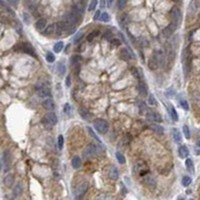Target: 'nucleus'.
<instances>
[{
	"instance_id": "33",
	"label": "nucleus",
	"mask_w": 200,
	"mask_h": 200,
	"mask_svg": "<svg viewBox=\"0 0 200 200\" xmlns=\"http://www.w3.org/2000/svg\"><path fill=\"white\" fill-rule=\"evenodd\" d=\"M189 9L188 11L189 12H192V14H194L195 12L198 10V2L197 1H191L190 4H189Z\"/></svg>"
},
{
	"instance_id": "28",
	"label": "nucleus",
	"mask_w": 200,
	"mask_h": 200,
	"mask_svg": "<svg viewBox=\"0 0 200 200\" xmlns=\"http://www.w3.org/2000/svg\"><path fill=\"white\" fill-rule=\"evenodd\" d=\"M23 192V186L21 183H17L13 188V195L14 196H19Z\"/></svg>"
},
{
	"instance_id": "49",
	"label": "nucleus",
	"mask_w": 200,
	"mask_h": 200,
	"mask_svg": "<svg viewBox=\"0 0 200 200\" xmlns=\"http://www.w3.org/2000/svg\"><path fill=\"white\" fill-rule=\"evenodd\" d=\"M179 103H180V106L182 107L183 109H184V110H189V105H188V102H187L186 100L185 99H181L180 101H179Z\"/></svg>"
},
{
	"instance_id": "44",
	"label": "nucleus",
	"mask_w": 200,
	"mask_h": 200,
	"mask_svg": "<svg viewBox=\"0 0 200 200\" xmlns=\"http://www.w3.org/2000/svg\"><path fill=\"white\" fill-rule=\"evenodd\" d=\"M110 45L112 48H116L118 47V46L121 45V41H120L119 39L117 38H114V39H111L110 40Z\"/></svg>"
},
{
	"instance_id": "61",
	"label": "nucleus",
	"mask_w": 200,
	"mask_h": 200,
	"mask_svg": "<svg viewBox=\"0 0 200 200\" xmlns=\"http://www.w3.org/2000/svg\"><path fill=\"white\" fill-rule=\"evenodd\" d=\"M196 144H197V146H198V147H200V138H199V139H198V140H197Z\"/></svg>"
},
{
	"instance_id": "39",
	"label": "nucleus",
	"mask_w": 200,
	"mask_h": 200,
	"mask_svg": "<svg viewBox=\"0 0 200 200\" xmlns=\"http://www.w3.org/2000/svg\"><path fill=\"white\" fill-rule=\"evenodd\" d=\"M115 156H116V159H117V161L119 162L120 164H124L126 162V158H125V156H124L123 154H122L121 152H116V154H115Z\"/></svg>"
},
{
	"instance_id": "31",
	"label": "nucleus",
	"mask_w": 200,
	"mask_h": 200,
	"mask_svg": "<svg viewBox=\"0 0 200 200\" xmlns=\"http://www.w3.org/2000/svg\"><path fill=\"white\" fill-rule=\"evenodd\" d=\"M148 67H149V69H151V70H156V69L159 67L158 63L156 62V60L154 59L153 56H151L150 59H149V61H148Z\"/></svg>"
},
{
	"instance_id": "45",
	"label": "nucleus",
	"mask_w": 200,
	"mask_h": 200,
	"mask_svg": "<svg viewBox=\"0 0 200 200\" xmlns=\"http://www.w3.org/2000/svg\"><path fill=\"white\" fill-rule=\"evenodd\" d=\"M23 20H24L25 24H27V25L30 24V22H31V16H30V14L27 13V12H24V13H23Z\"/></svg>"
},
{
	"instance_id": "20",
	"label": "nucleus",
	"mask_w": 200,
	"mask_h": 200,
	"mask_svg": "<svg viewBox=\"0 0 200 200\" xmlns=\"http://www.w3.org/2000/svg\"><path fill=\"white\" fill-rule=\"evenodd\" d=\"M176 29H177V27H176L175 25L172 24V23H170V24L168 25V26L166 27V28L163 30V34H164V36H166V37L171 36V35L173 34V32L176 30Z\"/></svg>"
},
{
	"instance_id": "18",
	"label": "nucleus",
	"mask_w": 200,
	"mask_h": 200,
	"mask_svg": "<svg viewBox=\"0 0 200 200\" xmlns=\"http://www.w3.org/2000/svg\"><path fill=\"white\" fill-rule=\"evenodd\" d=\"M42 106H43V108L46 109V110L51 111L55 108V103H54V101L52 100L51 98H47V99H45L42 102Z\"/></svg>"
},
{
	"instance_id": "17",
	"label": "nucleus",
	"mask_w": 200,
	"mask_h": 200,
	"mask_svg": "<svg viewBox=\"0 0 200 200\" xmlns=\"http://www.w3.org/2000/svg\"><path fill=\"white\" fill-rule=\"evenodd\" d=\"M120 57H121V59H123L124 61H129L130 59H132V58H135V56H134L127 48H122V49L120 50Z\"/></svg>"
},
{
	"instance_id": "36",
	"label": "nucleus",
	"mask_w": 200,
	"mask_h": 200,
	"mask_svg": "<svg viewBox=\"0 0 200 200\" xmlns=\"http://www.w3.org/2000/svg\"><path fill=\"white\" fill-rule=\"evenodd\" d=\"M63 47H64V44H63V42L59 41V42H57V43L54 44L53 50H54V52H55V53H59V52L62 51Z\"/></svg>"
},
{
	"instance_id": "32",
	"label": "nucleus",
	"mask_w": 200,
	"mask_h": 200,
	"mask_svg": "<svg viewBox=\"0 0 200 200\" xmlns=\"http://www.w3.org/2000/svg\"><path fill=\"white\" fill-rule=\"evenodd\" d=\"M86 128H87V132H88V134H89V135L91 136V137L93 138V139H95L96 141H97V142L99 143V144H102V142H101L100 138L98 137L97 135H96V133H95V132H94V130L92 129L91 127H86Z\"/></svg>"
},
{
	"instance_id": "57",
	"label": "nucleus",
	"mask_w": 200,
	"mask_h": 200,
	"mask_svg": "<svg viewBox=\"0 0 200 200\" xmlns=\"http://www.w3.org/2000/svg\"><path fill=\"white\" fill-rule=\"evenodd\" d=\"M100 16H101V12H100V10H97V11L95 12V14H94L93 19H94V20H98V19H100Z\"/></svg>"
},
{
	"instance_id": "43",
	"label": "nucleus",
	"mask_w": 200,
	"mask_h": 200,
	"mask_svg": "<svg viewBox=\"0 0 200 200\" xmlns=\"http://www.w3.org/2000/svg\"><path fill=\"white\" fill-rule=\"evenodd\" d=\"M45 58H46V61H47L48 63H53L54 61H55V56H54V54L51 53V52H47Z\"/></svg>"
},
{
	"instance_id": "56",
	"label": "nucleus",
	"mask_w": 200,
	"mask_h": 200,
	"mask_svg": "<svg viewBox=\"0 0 200 200\" xmlns=\"http://www.w3.org/2000/svg\"><path fill=\"white\" fill-rule=\"evenodd\" d=\"M139 43L141 44V46H142V47H146V46H148V42H147V40L145 38H140Z\"/></svg>"
},
{
	"instance_id": "10",
	"label": "nucleus",
	"mask_w": 200,
	"mask_h": 200,
	"mask_svg": "<svg viewBox=\"0 0 200 200\" xmlns=\"http://www.w3.org/2000/svg\"><path fill=\"white\" fill-rule=\"evenodd\" d=\"M43 123L46 124L47 126H53L57 123V116H56L55 113L49 112L43 117Z\"/></svg>"
},
{
	"instance_id": "41",
	"label": "nucleus",
	"mask_w": 200,
	"mask_h": 200,
	"mask_svg": "<svg viewBox=\"0 0 200 200\" xmlns=\"http://www.w3.org/2000/svg\"><path fill=\"white\" fill-rule=\"evenodd\" d=\"M170 115H171V118L174 121H178V114L176 112V109L173 106H170Z\"/></svg>"
},
{
	"instance_id": "46",
	"label": "nucleus",
	"mask_w": 200,
	"mask_h": 200,
	"mask_svg": "<svg viewBox=\"0 0 200 200\" xmlns=\"http://www.w3.org/2000/svg\"><path fill=\"white\" fill-rule=\"evenodd\" d=\"M97 4L98 2L96 0H93V1L90 2L89 6H88V11H94L96 9V7H97Z\"/></svg>"
},
{
	"instance_id": "51",
	"label": "nucleus",
	"mask_w": 200,
	"mask_h": 200,
	"mask_svg": "<svg viewBox=\"0 0 200 200\" xmlns=\"http://www.w3.org/2000/svg\"><path fill=\"white\" fill-rule=\"evenodd\" d=\"M83 35H84V33L82 32V31H80V32L77 33V34L74 36V38H73V40H74V43H77V42H79V40L82 39Z\"/></svg>"
},
{
	"instance_id": "27",
	"label": "nucleus",
	"mask_w": 200,
	"mask_h": 200,
	"mask_svg": "<svg viewBox=\"0 0 200 200\" xmlns=\"http://www.w3.org/2000/svg\"><path fill=\"white\" fill-rule=\"evenodd\" d=\"M54 33H56V23L49 25V26L44 30V35H45V36L52 35V34H54Z\"/></svg>"
},
{
	"instance_id": "25",
	"label": "nucleus",
	"mask_w": 200,
	"mask_h": 200,
	"mask_svg": "<svg viewBox=\"0 0 200 200\" xmlns=\"http://www.w3.org/2000/svg\"><path fill=\"white\" fill-rule=\"evenodd\" d=\"M56 71H57V74L62 77L64 76L65 72H66V67H65V65L63 63L58 62L57 65H56Z\"/></svg>"
},
{
	"instance_id": "16",
	"label": "nucleus",
	"mask_w": 200,
	"mask_h": 200,
	"mask_svg": "<svg viewBox=\"0 0 200 200\" xmlns=\"http://www.w3.org/2000/svg\"><path fill=\"white\" fill-rule=\"evenodd\" d=\"M107 176L111 180H117L119 177V172L115 166H110L107 169Z\"/></svg>"
},
{
	"instance_id": "52",
	"label": "nucleus",
	"mask_w": 200,
	"mask_h": 200,
	"mask_svg": "<svg viewBox=\"0 0 200 200\" xmlns=\"http://www.w3.org/2000/svg\"><path fill=\"white\" fill-rule=\"evenodd\" d=\"M128 136H129V135H126L124 138H122L121 141L119 142V145H121V146H124V145H127L128 143H129V138H130V137H128Z\"/></svg>"
},
{
	"instance_id": "5",
	"label": "nucleus",
	"mask_w": 200,
	"mask_h": 200,
	"mask_svg": "<svg viewBox=\"0 0 200 200\" xmlns=\"http://www.w3.org/2000/svg\"><path fill=\"white\" fill-rule=\"evenodd\" d=\"M93 126L96 129V131L99 132L100 134H105L107 133L109 129V124L106 120L104 119H96L93 122Z\"/></svg>"
},
{
	"instance_id": "38",
	"label": "nucleus",
	"mask_w": 200,
	"mask_h": 200,
	"mask_svg": "<svg viewBox=\"0 0 200 200\" xmlns=\"http://www.w3.org/2000/svg\"><path fill=\"white\" fill-rule=\"evenodd\" d=\"M191 182H192V179H191L190 176H184V177L182 178V180H181V183H182V185L184 187L189 186V185L191 184Z\"/></svg>"
},
{
	"instance_id": "3",
	"label": "nucleus",
	"mask_w": 200,
	"mask_h": 200,
	"mask_svg": "<svg viewBox=\"0 0 200 200\" xmlns=\"http://www.w3.org/2000/svg\"><path fill=\"white\" fill-rule=\"evenodd\" d=\"M170 18H171V23L175 25L176 27H179L181 22H182V13L178 7H173L170 11Z\"/></svg>"
},
{
	"instance_id": "8",
	"label": "nucleus",
	"mask_w": 200,
	"mask_h": 200,
	"mask_svg": "<svg viewBox=\"0 0 200 200\" xmlns=\"http://www.w3.org/2000/svg\"><path fill=\"white\" fill-rule=\"evenodd\" d=\"M153 57L156 60V62L158 63L159 67H164L165 66V54H164V51L162 49H155L153 51Z\"/></svg>"
},
{
	"instance_id": "50",
	"label": "nucleus",
	"mask_w": 200,
	"mask_h": 200,
	"mask_svg": "<svg viewBox=\"0 0 200 200\" xmlns=\"http://www.w3.org/2000/svg\"><path fill=\"white\" fill-rule=\"evenodd\" d=\"M174 95H175V91H174V89L172 87H170L169 89L165 91V96H166V97H173Z\"/></svg>"
},
{
	"instance_id": "37",
	"label": "nucleus",
	"mask_w": 200,
	"mask_h": 200,
	"mask_svg": "<svg viewBox=\"0 0 200 200\" xmlns=\"http://www.w3.org/2000/svg\"><path fill=\"white\" fill-rule=\"evenodd\" d=\"M99 30H94L92 31V32H90L89 34L87 35V37H86V39H87V41H92L95 37H97L98 35H99Z\"/></svg>"
},
{
	"instance_id": "7",
	"label": "nucleus",
	"mask_w": 200,
	"mask_h": 200,
	"mask_svg": "<svg viewBox=\"0 0 200 200\" xmlns=\"http://www.w3.org/2000/svg\"><path fill=\"white\" fill-rule=\"evenodd\" d=\"M148 170L149 169H148V166H147V164L145 163L144 161H142V160L137 161L133 166V171L136 172V173H138V174H141L142 176L146 175V173L148 172Z\"/></svg>"
},
{
	"instance_id": "12",
	"label": "nucleus",
	"mask_w": 200,
	"mask_h": 200,
	"mask_svg": "<svg viewBox=\"0 0 200 200\" xmlns=\"http://www.w3.org/2000/svg\"><path fill=\"white\" fill-rule=\"evenodd\" d=\"M85 8H86V5H85V2H77V3H75L74 5L71 7V10H72L74 13H76L77 15L81 16L84 14V11H85Z\"/></svg>"
},
{
	"instance_id": "48",
	"label": "nucleus",
	"mask_w": 200,
	"mask_h": 200,
	"mask_svg": "<svg viewBox=\"0 0 200 200\" xmlns=\"http://www.w3.org/2000/svg\"><path fill=\"white\" fill-rule=\"evenodd\" d=\"M57 144H58V148L62 149L63 148V145H64V137L63 135H59L58 136V139H57Z\"/></svg>"
},
{
	"instance_id": "2",
	"label": "nucleus",
	"mask_w": 200,
	"mask_h": 200,
	"mask_svg": "<svg viewBox=\"0 0 200 200\" xmlns=\"http://www.w3.org/2000/svg\"><path fill=\"white\" fill-rule=\"evenodd\" d=\"M99 152H102V147L100 144H96V143H90L88 146L83 151V155L85 158H90V157L95 156Z\"/></svg>"
},
{
	"instance_id": "11",
	"label": "nucleus",
	"mask_w": 200,
	"mask_h": 200,
	"mask_svg": "<svg viewBox=\"0 0 200 200\" xmlns=\"http://www.w3.org/2000/svg\"><path fill=\"white\" fill-rule=\"evenodd\" d=\"M17 48H20V51L24 52V53H27L29 55L32 56H36V53H35V50L33 48V46L29 43H21L19 45H17Z\"/></svg>"
},
{
	"instance_id": "63",
	"label": "nucleus",
	"mask_w": 200,
	"mask_h": 200,
	"mask_svg": "<svg viewBox=\"0 0 200 200\" xmlns=\"http://www.w3.org/2000/svg\"><path fill=\"white\" fill-rule=\"evenodd\" d=\"M190 200H193V199H190Z\"/></svg>"
},
{
	"instance_id": "59",
	"label": "nucleus",
	"mask_w": 200,
	"mask_h": 200,
	"mask_svg": "<svg viewBox=\"0 0 200 200\" xmlns=\"http://www.w3.org/2000/svg\"><path fill=\"white\" fill-rule=\"evenodd\" d=\"M145 103H143V102H140V104H139V106H140V110L141 111H143V109H146V106H145Z\"/></svg>"
},
{
	"instance_id": "1",
	"label": "nucleus",
	"mask_w": 200,
	"mask_h": 200,
	"mask_svg": "<svg viewBox=\"0 0 200 200\" xmlns=\"http://www.w3.org/2000/svg\"><path fill=\"white\" fill-rule=\"evenodd\" d=\"M175 39L176 37H174L173 39H171L167 44V49H166V57L168 59V63L172 64L174 59L176 57V53H177V45L175 44Z\"/></svg>"
},
{
	"instance_id": "14",
	"label": "nucleus",
	"mask_w": 200,
	"mask_h": 200,
	"mask_svg": "<svg viewBox=\"0 0 200 200\" xmlns=\"http://www.w3.org/2000/svg\"><path fill=\"white\" fill-rule=\"evenodd\" d=\"M129 21H130V17L127 13H121L117 17V22H118L119 26L121 28H125V26L129 23Z\"/></svg>"
},
{
	"instance_id": "9",
	"label": "nucleus",
	"mask_w": 200,
	"mask_h": 200,
	"mask_svg": "<svg viewBox=\"0 0 200 200\" xmlns=\"http://www.w3.org/2000/svg\"><path fill=\"white\" fill-rule=\"evenodd\" d=\"M36 93L41 98L48 97V96H51V89L45 84H40L39 87L36 88Z\"/></svg>"
},
{
	"instance_id": "23",
	"label": "nucleus",
	"mask_w": 200,
	"mask_h": 200,
	"mask_svg": "<svg viewBox=\"0 0 200 200\" xmlns=\"http://www.w3.org/2000/svg\"><path fill=\"white\" fill-rule=\"evenodd\" d=\"M178 154H179V156L181 158H186L189 155V149L187 148L185 145H182V146H180L179 149H178Z\"/></svg>"
},
{
	"instance_id": "42",
	"label": "nucleus",
	"mask_w": 200,
	"mask_h": 200,
	"mask_svg": "<svg viewBox=\"0 0 200 200\" xmlns=\"http://www.w3.org/2000/svg\"><path fill=\"white\" fill-rule=\"evenodd\" d=\"M99 20L102 21V22H109L110 21V15L107 12H103V13H101Z\"/></svg>"
},
{
	"instance_id": "60",
	"label": "nucleus",
	"mask_w": 200,
	"mask_h": 200,
	"mask_svg": "<svg viewBox=\"0 0 200 200\" xmlns=\"http://www.w3.org/2000/svg\"><path fill=\"white\" fill-rule=\"evenodd\" d=\"M105 5H106V2H105L104 0H102V1L100 2V8H103V7H105Z\"/></svg>"
},
{
	"instance_id": "30",
	"label": "nucleus",
	"mask_w": 200,
	"mask_h": 200,
	"mask_svg": "<svg viewBox=\"0 0 200 200\" xmlns=\"http://www.w3.org/2000/svg\"><path fill=\"white\" fill-rule=\"evenodd\" d=\"M185 165H186V168L190 173H194V163H193L192 159L187 158L185 160Z\"/></svg>"
},
{
	"instance_id": "21",
	"label": "nucleus",
	"mask_w": 200,
	"mask_h": 200,
	"mask_svg": "<svg viewBox=\"0 0 200 200\" xmlns=\"http://www.w3.org/2000/svg\"><path fill=\"white\" fill-rule=\"evenodd\" d=\"M46 24H47V20L45 18H40L35 23V28L37 31H42L46 27Z\"/></svg>"
},
{
	"instance_id": "6",
	"label": "nucleus",
	"mask_w": 200,
	"mask_h": 200,
	"mask_svg": "<svg viewBox=\"0 0 200 200\" xmlns=\"http://www.w3.org/2000/svg\"><path fill=\"white\" fill-rule=\"evenodd\" d=\"M141 181H142V184L149 189H154L157 184L156 178H155L154 176L150 175V174H146V175L142 176Z\"/></svg>"
},
{
	"instance_id": "58",
	"label": "nucleus",
	"mask_w": 200,
	"mask_h": 200,
	"mask_svg": "<svg viewBox=\"0 0 200 200\" xmlns=\"http://www.w3.org/2000/svg\"><path fill=\"white\" fill-rule=\"evenodd\" d=\"M70 85H71V77L68 75V76L66 77V86L67 87H70Z\"/></svg>"
},
{
	"instance_id": "29",
	"label": "nucleus",
	"mask_w": 200,
	"mask_h": 200,
	"mask_svg": "<svg viewBox=\"0 0 200 200\" xmlns=\"http://www.w3.org/2000/svg\"><path fill=\"white\" fill-rule=\"evenodd\" d=\"M71 165L74 169H78V168L81 166V159H80L79 156H74L71 160Z\"/></svg>"
},
{
	"instance_id": "34",
	"label": "nucleus",
	"mask_w": 200,
	"mask_h": 200,
	"mask_svg": "<svg viewBox=\"0 0 200 200\" xmlns=\"http://www.w3.org/2000/svg\"><path fill=\"white\" fill-rule=\"evenodd\" d=\"M82 61V57L80 55H73L70 58V63L71 65H78Z\"/></svg>"
},
{
	"instance_id": "4",
	"label": "nucleus",
	"mask_w": 200,
	"mask_h": 200,
	"mask_svg": "<svg viewBox=\"0 0 200 200\" xmlns=\"http://www.w3.org/2000/svg\"><path fill=\"white\" fill-rule=\"evenodd\" d=\"M88 189V182L87 181H82L80 182L74 189V197L77 200L81 199L85 195L86 191Z\"/></svg>"
},
{
	"instance_id": "24",
	"label": "nucleus",
	"mask_w": 200,
	"mask_h": 200,
	"mask_svg": "<svg viewBox=\"0 0 200 200\" xmlns=\"http://www.w3.org/2000/svg\"><path fill=\"white\" fill-rule=\"evenodd\" d=\"M138 91H139L141 95H143V96H146L147 94H148L147 86L143 81H139V84H138Z\"/></svg>"
},
{
	"instance_id": "40",
	"label": "nucleus",
	"mask_w": 200,
	"mask_h": 200,
	"mask_svg": "<svg viewBox=\"0 0 200 200\" xmlns=\"http://www.w3.org/2000/svg\"><path fill=\"white\" fill-rule=\"evenodd\" d=\"M182 131L183 134H184V137L186 139H190V130H189V127L187 125H183L182 126Z\"/></svg>"
},
{
	"instance_id": "35",
	"label": "nucleus",
	"mask_w": 200,
	"mask_h": 200,
	"mask_svg": "<svg viewBox=\"0 0 200 200\" xmlns=\"http://www.w3.org/2000/svg\"><path fill=\"white\" fill-rule=\"evenodd\" d=\"M150 128H151L152 130H154L155 132L159 133V134H163V132H164L163 127H162V126H160V125H158V124L152 123V124L150 125Z\"/></svg>"
},
{
	"instance_id": "53",
	"label": "nucleus",
	"mask_w": 200,
	"mask_h": 200,
	"mask_svg": "<svg viewBox=\"0 0 200 200\" xmlns=\"http://www.w3.org/2000/svg\"><path fill=\"white\" fill-rule=\"evenodd\" d=\"M63 111H64V113H66V114H69V113L71 112V106L69 103H65L64 107H63Z\"/></svg>"
},
{
	"instance_id": "47",
	"label": "nucleus",
	"mask_w": 200,
	"mask_h": 200,
	"mask_svg": "<svg viewBox=\"0 0 200 200\" xmlns=\"http://www.w3.org/2000/svg\"><path fill=\"white\" fill-rule=\"evenodd\" d=\"M148 104L153 105V106L157 105V100H156V98H155V96L153 95V94H150V95H149V97H148Z\"/></svg>"
},
{
	"instance_id": "26",
	"label": "nucleus",
	"mask_w": 200,
	"mask_h": 200,
	"mask_svg": "<svg viewBox=\"0 0 200 200\" xmlns=\"http://www.w3.org/2000/svg\"><path fill=\"white\" fill-rule=\"evenodd\" d=\"M172 136H173V139L176 143H181V141H182V136H181V133L179 132V130L176 129V128H173V129H172Z\"/></svg>"
},
{
	"instance_id": "15",
	"label": "nucleus",
	"mask_w": 200,
	"mask_h": 200,
	"mask_svg": "<svg viewBox=\"0 0 200 200\" xmlns=\"http://www.w3.org/2000/svg\"><path fill=\"white\" fill-rule=\"evenodd\" d=\"M146 118L147 120L152 121V122H161L162 121L161 115H160L158 112H156V111H149V112H147Z\"/></svg>"
},
{
	"instance_id": "19",
	"label": "nucleus",
	"mask_w": 200,
	"mask_h": 200,
	"mask_svg": "<svg viewBox=\"0 0 200 200\" xmlns=\"http://www.w3.org/2000/svg\"><path fill=\"white\" fill-rule=\"evenodd\" d=\"M78 113H79L80 116H81L84 120H86V121H89V120L92 118L91 113H90L89 111H88L87 109H85V108H79Z\"/></svg>"
},
{
	"instance_id": "55",
	"label": "nucleus",
	"mask_w": 200,
	"mask_h": 200,
	"mask_svg": "<svg viewBox=\"0 0 200 200\" xmlns=\"http://www.w3.org/2000/svg\"><path fill=\"white\" fill-rule=\"evenodd\" d=\"M126 4H127L126 0H119V1L117 2V6H118L119 9H122V8H124L126 6Z\"/></svg>"
},
{
	"instance_id": "22",
	"label": "nucleus",
	"mask_w": 200,
	"mask_h": 200,
	"mask_svg": "<svg viewBox=\"0 0 200 200\" xmlns=\"http://www.w3.org/2000/svg\"><path fill=\"white\" fill-rule=\"evenodd\" d=\"M3 183L5 185V187H12V185L14 184V176L12 174H7V175L4 177Z\"/></svg>"
},
{
	"instance_id": "54",
	"label": "nucleus",
	"mask_w": 200,
	"mask_h": 200,
	"mask_svg": "<svg viewBox=\"0 0 200 200\" xmlns=\"http://www.w3.org/2000/svg\"><path fill=\"white\" fill-rule=\"evenodd\" d=\"M14 28L16 29V31H17L19 34H21V31H22V28H21V24L18 21H15L14 22Z\"/></svg>"
},
{
	"instance_id": "13",
	"label": "nucleus",
	"mask_w": 200,
	"mask_h": 200,
	"mask_svg": "<svg viewBox=\"0 0 200 200\" xmlns=\"http://www.w3.org/2000/svg\"><path fill=\"white\" fill-rule=\"evenodd\" d=\"M10 162H11V156H10L9 151H4L2 155V166L4 168V171H7L9 169Z\"/></svg>"
},
{
	"instance_id": "62",
	"label": "nucleus",
	"mask_w": 200,
	"mask_h": 200,
	"mask_svg": "<svg viewBox=\"0 0 200 200\" xmlns=\"http://www.w3.org/2000/svg\"><path fill=\"white\" fill-rule=\"evenodd\" d=\"M178 200H185V199L183 198V197H179V198H178Z\"/></svg>"
}]
</instances>
